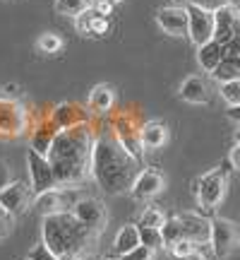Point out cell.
<instances>
[{
  "label": "cell",
  "mask_w": 240,
  "mask_h": 260,
  "mask_svg": "<svg viewBox=\"0 0 240 260\" xmlns=\"http://www.w3.org/2000/svg\"><path fill=\"white\" fill-rule=\"evenodd\" d=\"M12 224H15V219L10 217L3 207H0V241H5L10 236V232H12Z\"/></svg>",
  "instance_id": "cell-35"
},
{
  "label": "cell",
  "mask_w": 240,
  "mask_h": 260,
  "mask_svg": "<svg viewBox=\"0 0 240 260\" xmlns=\"http://www.w3.org/2000/svg\"><path fill=\"white\" fill-rule=\"evenodd\" d=\"M34 190L27 181H12L8 188L0 190V207L12 217L17 219L19 214H24L29 210V205H34Z\"/></svg>",
  "instance_id": "cell-9"
},
{
  "label": "cell",
  "mask_w": 240,
  "mask_h": 260,
  "mask_svg": "<svg viewBox=\"0 0 240 260\" xmlns=\"http://www.w3.org/2000/svg\"><path fill=\"white\" fill-rule=\"evenodd\" d=\"M156 24L164 34H168V37H187V27H190L187 10L176 8V5L158 8L156 10Z\"/></svg>",
  "instance_id": "cell-14"
},
{
  "label": "cell",
  "mask_w": 240,
  "mask_h": 260,
  "mask_svg": "<svg viewBox=\"0 0 240 260\" xmlns=\"http://www.w3.org/2000/svg\"><path fill=\"white\" fill-rule=\"evenodd\" d=\"M178 219H180V226H183V239L197 243V246L209 243V239H212V219L194 212L178 214Z\"/></svg>",
  "instance_id": "cell-15"
},
{
  "label": "cell",
  "mask_w": 240,
  "mask_h": 260,
  "mask_svg": "<svg viewBox=\"0 0 240 260\" xmlns=\"http://www.w3.org/2000/svg\"><path fill=\"white\" fill-rule=\"evenodd\" d=\"M226 116H228L231 121L240 123V104H238V106H228V111H226Z\"/></svg>",
  "instance_id": "cell-39"
},
{
  "label": "cell",
  "mask_w": 240,
  "mask_h": 260,
  "mask_svg": "<svg viewBox=\"0 0 240 260\" xmlns=\"http://www.w3.org/2000/svg\"><path fill=\"white\" fill-rule=\"evenodd\" d=\"M96 239L99 236H94L72 212L48 214V217H44V224H41V241L56 255L72 253V255L82 258V253L89 251L92 243H96Z\"/></svg>",
  "instance_id": "cell-3"
},
{
  "label": "cell",
  "mask_w": 240,
  "mask_h": 260,
  "mask_svg": "<svg viewBox=\"0 0 240 260\" xmlns=\"http://www.w3.org/2000/svg\"><path fill=\"white\" fill-rule=\"evenodd\" d=\"M164 222H166V214H164V210H158V207H154V205H149V207H144V210H142V214H139V224H137V226L161 229V226H164Z\"/></svg>",
  "instance_id": "cell-29"
},
{
  "label": "cell",
  "mask_w": 240,
  "mask_h": 260,
  "mask_svg": "<svg viewBox=\"0 0 240 260\" xmlns=\"http://www.w3.org/2000/svg\"><path fill=\"white\" fill-rule=\"evenodd\" d=\"M24 260H29V258H24Z\"/></svg>",
  "instance_id": "cell-48"
},
{
  "label": "cell",
  "mask_w": 240,
  "mask_h": 260,
  "mask_svg": "<svg viewBox=\"0 0 240 260\" xmlns=\"http://www.w3.org/2000/svg\"><path fill=\"white\" fill-rule=\"evenodd\" d=\"M214 80L219 82H231V80H238L240 77V58L238 56H223V60L216 65L214 70Z\"/></svg>",
  "instance_id": "cell-25"
},
{
  "label": "cell",
  "mask_w": 240,
  "mask_h": 260,
  "mask_svg": "<svg viewBox=\"0 0 240 260\" xmlns=\"http://www.w3.org/2000/svg\"><path fill=\"white\" fill-rule=\"evenodd\" d=\"M209 246H212L214 255L219 260L228 258L240 246V232H238V226H235V222L223 219V217L212 219V239H209Z\"/></svg>",
  "instance_id": "cell-8"
},
{
  "label": "cell",
  "mask_w": 240,
  "mask_h": 260,
  "mask_svg": "<svg viewBox=\"0 0 240 260\" xmlns=\"http://www.w3.org/2000/svg\"><path fill=\"white\" fill-rule=\"evenodd\" d=\"M219 94H221V99L228 106H238L240 104V77L238 80H231V82H223L219 87Z\"/></svg>",
  "instance_id": "cell-30"
},
{
  "label": "cell",
  "mask_w": 240,
  "mask_h": 260,
  "mask_svg": "<svg viewBox=\"0 0 240 260\" xmlns=\"http://www.w3.org/2000/svg\"><path fill=\"white\" fill-rule=\"evenodd\" d=\"M139 239H142V243H144V246L154 248V251L164 246V239H161V229H149V226H139Z\"/></svg>",
  "instance_id": "cell-31"
},
{
  "label": "cell",
  "mask_w": 240,
  "mask_h": 260,
  "mask_svg": "<svg viewBox=\"0 0 240 260\" xmlns=\"http://www.w3.org/2000/svg\"><path fill=\"white\" fill-rule=\"evenodd\" d=\"M235 37H240V10H238V19H235Z\"/></svg>",
  "instance_id": "cell-42"
},
{
  "label": "cell",
  "mask_w": 240,
  "mask_h": 260,
  "mask_svg": "<svg viewBox=\"0 0 240 260\" xmlns=\"http://www.w3.org/2000/svg\"><path fill=\"white\" fill-rule=\"evenodd\" d=\"M185 260H207V258H204V255H202V253H199V251H194L192 255H187V258H185Z\"/></svg>",
  "instance_id": "cell-41"
},
{
  "label": "cell",
  "mask_w": 240,
  "mask_h": 260,
  "mask_svg": "<svg viewBox=\"0 0 240 260\" xmlns=\"http://www.w3.org/2000/svg\"><path fill=\"white\" fill-rule=\"evenodd\" d=\"M27 169H29V186H31L34 195L58 188L53 167H51V161H48L44 154H38V152H34V149H29L27 152Z\"/></svg>",
  "instance_id": "cell-10"
},
{
  "label": "cell",
  "mask_w": 240,
  "mask_h": 260,
  "mask_svg": "<svg viewBox=\"0 0 240 260\" xmlns=\"http://www.w3.org/2000/svg\"><path fill=\"white\" fill-rule=\"evenodd\" d=\"M233 138H235V145H240V128L235 130V135H233Z\"/></svg>",
  "instance_id": "cell-44"
},
{
  "label": "cell",
  "mask_w": 240,
  "mask_h": 260,
  "mask_svg": "<svg viewBox=\"0 0 240 260\" xmlns=\"http://www.w3.org/2000/svg\"><path fill=\"white\" fill-rule=\"evenodd\" d=\"M56 133H58L56 123H53V125H41V128H36L34 130V135H31V149L38 152V154H44V157H48V149H51V145H53Z\"/></svg>",
  "instance_id": "cell-24"
},
{
  "label": "cell",
  "mask_w": 240,
  "mask_h": 260,
  "mask_svg": "<svg viewBox=\"0 0 240 260\" xmlns=\"http://www.w3.org/2000/svg\"><path fill=\"white\" fill-rule=\"evenodd\" d=\"M154 258H156V251L144 246V243H139L137 248H132L130 253L120 255V260H154Z\"/></svg>",
  "instance_id": "cell-33"
},
{
  "label": "cell",
  "mask_w": 240,
  "mask_h": 260,
  "mask_svg": "<svg viewBox=\"0 0 240 260\" xmlns=\"http://www.w3.org/2000/svg\"><path fill=\"white\" fill-rule=\"evenodd\" d=\"M29 116L19 99L0 94V140H12L27 133Z\"/></svg>",
  "instance_id": "cell-5"
},
{
  "label": "cell",
  "mask_w": 240,
  "mask_h": 260,
  "mask_svg": "<svg viewBox=\"0 0 240 260\" xmlns=\"http://www.w3.org/2000/svg\"><path fill=\"white\" fill-rule=\"evenodd\" d=\"M161 239H164V248H171L176 241L183 239V226H180V219L176 217H166V222L161 226Z\"/></svg>",
  "instance_id": "cell-27"
},
{
  "label": "cell",
  "mask_w": 240,
  "mask_h": 260,
  "mask_svg": "<svg viewBox=\"0 0 240 260\" xmlns=\"http://www.w3.org/2000/svg\"><path fill=\"white\" fill-rule=\"evenodd\" d=\"M94 140L96 135L92 133L87 121L70 128H58L46 157L53 167L58 186L82 188L92 178Z\"/></svg>",
  "instance_id": "cell-1"
},
{
  "label": "cell",
  "mask_w": 240,
  "mask_h": 260,
  "mask_svg": "<svg viewBox=\"0 0 240 260\" xmlns=\"http://www.w3.org/2000/svg\"><path fill=\"white\" fill-rule=\"evenodd\" d=\"M197 5L209 10V12H216V10L226 8V5H233V0H197Z\"/></svg>",
  "instance_id": "cell-36"
},
{
  "label": "cell",
  "mask_w": 240,
  "mask_h": 260,
  "mask_svg": "<svg viewBox=\"0 0 240 260\" xmlns=\"http://www.w3.org/2000/svg\"><path fill=\"white\" fill-rule=\"evenodd\" d=\"M238 58H240V51H238Z\"/></svg>",
  "instance_id": "cell-47"
},
{
  "label": "cell",
  "mask_w": 240,
  "mask_h": 260,
  "mask_svg": "<svg viewBox=\"0 0 240 260\" xmlns=\"http://www.w3.org/2000/svg\"><path fill=\"white\" fill-rule=\"evenodd\" d=\"M164 188H166V176L158 169H142L137 174V178H135L132 188H130V193H132L135 200L147 203L151 198H156Z\"/></svg>",
  "instance_id": "cell-13"
},
{
  "label": "cell",
  "mask_w": 240,
  "mask_h": 260,
  "mask_svg": "<svg viewBox=\"0 0 240 260\" xmlns=\"http://www.w3.org/2000/svg\"><path fill=\"white\" fill-rule=\"evenodd\" d=\"M92 5H94L92 0H56L53 3V8H56V12L60 17H72V19H77Z\"/></svg>",
  "instance_id": "cell-26"
},
{
  "label": "cell",
  "mask_w": 240,
  "mask_h": 260,
  "mask_svg": "<svg viewBox=\"0 0 240 260\" xmlns=\"http://www.w3.org/2000/svg\"><path fill=\"white\" fill-rule=\"evenodd\" d=\"M115 104V92H113L111 84H96L92 92H89V109L94 113H106L113 109Z\"/></svg>",
  "instance_id": "cell-22"
},
{
  "label": "cell",
  "mask_w": 240,
  "mask_h": 260,
  "mask_svg": "<svg viewBox=\"0 0 240 260\" xmlns=\"http://www.w3.org/2000/svg\"><path fill=\"white\" fill-rule=\"evenodd\" d=\"M185 3H197V0H185Z\"/></svg>",
  "instance_id": "cell-46"
},
{
  "label": "cell",
  "mask_w": 240,
  "mask_h": 260,
  "mask_svg": "<svg viewBox=\"0 0 240 260\" xmlns=\"http://www.w3.org/2000/svg\"><path fill=\"white\" fill-rule=\"evenodd\" d=\"M36 48L41 53H48V56H53V53H60L65 48V41L60 34H53V31H44L41 37L36 39Z\"/></svg>",
  "instance_id": "cell-28"
},
{
  "label": "cell",
  "mask_w": 240,
  "mask_h": 260,
  "mask_svg": "<svg viewBox=\"0 0 240 260\" xmlns=\"http://www.w3.org/2000/svg\"><path fill=\"white\" fill-rule=\"evenodd\" d=\"M103 3H108V5H111V8H115V5H120V3H123V0H103Z\"/></svg>",
  "instance_id": "cell-43"
},
{
  "label": "cell",
  "mask_w": 240,
  "mask_h": 260,
  "mask_svg": "<svg viewBox=\"0 0 240 260\" xmlns=\"http://www.w3.org/2000/svg\"><path fill=\"white\" fill-rule=\"evenodd\" d=\"M178 96L185 104H194V106H204V104L212 102V87L209 82L199 77V75H190L185 77L180 87H178Z\"/></svg>",
  "instance_id": "cell-16"
},
{
  "label": "cell",
  "mask_w": 240,
  "mask_h": 260,
  "mask_svg": "<svg viewBox=\"0 0 240 260\" xmlns=\"http://www.w3.org/2000/svg\"><path fill=\"white\" fill-rule=\"evenodd\" d=\"M74 27H77V31L82 37H106L111 31V19L99 15L92 5L87 12H82L79 17L74 19Z\"/></svg>",
  "instance_id": "cell-17"
},
{
  "label": "cell",
  "mask_w": 240,
  "mask_h": 260,
  "mask_svg": "<svg viewBox=\"0 0 240 260\" xmlns=\"http://www.w3.org/2000/svg\"><path fill=\"white\" fill-rule=\"evenodd\" d=\"M101 260H120V258H101Z\"/></svg>",
  "instance_id": "cell-45"
},
{
  "label": "cell",
  "mask_w": 240,
  "mask_h": 260,
  "mask_svg": "<svg viewBox=\"0 0 240 260\" xmlns=\"http://www.w3.org/2000/svg\"><path fill=\"white\" fill-rule=\"evenodd\" d=\"M235 19H238V8L226 5V8L214 12V41L228 44L235 37Z\"/></svg>",
  "instance_id": "cell-18"
},
{
  "label": "cell",
  "mask_w": 240,
  "mask_h": 260,
  "mask_svg": "<svg viewBox=\"0 0 240 260\" xmlns=\"http://www.w3.org/2000/svg\"><path fill=\"white\" fill-rule=\"evenodd\" d=\"M113 135L132 157L137 161H142V152H144V147H142V125H137L130 116L120 113L113 121Z\"/></svg>",
  "instance_id": "cell-12"
},
{
  "label": "cell",
  "mask_w": 240,
  "mask_h": 260,
  "mask_svg": "<svg viewBox=\"0 0 240 260\" xmlns=\"http://www.w3.org/2000/svg\"><path fill=\"white\" fill-rule=\"evenodd\" d=\"M72 214L94 236H101L106 224H108V207L99 198H92V195H82L77 200V205L72 207Z\"/></svg>",
  "instance_id": "cell-7"
},
{
  "label": "cell",
  "mask_w": 240,
  "mask_h": 260,
  "mask_svg": "<svg viewBox=\"0 0 240 260\" xmlns=\"http://www.w3.org/2000/svg\"><path fill=\"white\" fill-rule=\"evenodd\" d=\"M185 10H187V19H190V27H187L190 41L197 48L204 46L207 41H212L214 39V12L199 8L197 3H187Z\"/></svg>",
  "instance_id": "cell-11"
},
{
  "label": "cell",
  "mask_w": 240,
  "mask_h": 260,
  "mask_svg": "<svg viewBox=\"0 0 240 260\" xmlns=\"http://www.w3.org/2000/svg\"><path fill=\"white\" fill-rule=\"evenodd\" d=\"M79 190H82V188L58 186V188H53V190L38 193L36 198H34V210L41 212L44 217L58 214V212H72V207L77 205V200L82 198Z\"/></svg>",
  "instance_id": "cell-6"
},
{
  "label": "cell",
  "mask_w": 240,
  "mask_h": 260,
  "mask_svg": "<svg viewBox=\"0 0 240 260\" xmlns=\"http://www.w3.org/2000/svg\"><path fill=\"white\" fill-rule=\"evenodd\" d=\"M87 118L79 116V109L74 104H58L56 111H53V123L58 128H70V125H77V123H84Z\"/></svg>",
  "instance_id": "cell-23"
},
{
  "label": "cell",
  "mask_w": 240,
  "mask_h": 260,
  "mask_svg": "<svg viewBox=\"0 0 240 260\" xmlns=\"http://www.w3.org/2000/svg\"><path fill=\"white\" fill-rule=\"evenodd\" d=\"M29 260H58V255L51 248H48L44 241H38V243H34V248L29 251V255H27Z\"/></svg>",
  "instance_id": "cell-34"
},
{
  "label": "cell",
  "mask_w": 240,
  "mask_h": 260,
  "mask_svg": "<svg viewBox=\"0 0 240 260\" xmlns=\"http://www.w3.org/2000/svg\"><path fill=\"white\" fill-rule=\"evenodd\" d=\"M197 251V243L187 241V239H180V241H176L173 246H171V255L178 260H185L187 255H192V253Z\"/></svg>",
  "instance_id": "cell-32"
},
{
  "label": "cell",
  "mask_w": 240,
  "mask_h": 260,
  "mask_svg": "<svg viewBox=\"0 0 240 260\" xmlns=\"http://www.w3.org/2000/svg\"><path fill=\"white\" fill-rule=\"evenodd\" d=\"M139 174V161L120 145L113 133H101L94 140L92 178L108 195L130 193Z\"/></svg>",
  "instance_id": "cell-2"
},
{
  "label": "cell",
  "mask_w": 240,
  "mask_h": 260,
  "mask_svg": "<svg viewBox=\"0 0 240 260\" xmlns=\"http://www.w3.org/2000/svg\"><path fill=\"white\" fill-rule=\"evenodd\" d=\"M139 243H142V239H139V226L137 224H123L118 229V234H115V239H113V251L120 255H125V253H130L132 248H137Z\"/></svg>",
  "instance_id": "cell-20"
},
{
  "label": "cell",
  "mask_w": 240,
  "mask_h": 260,
  "mask_svg": "<svg viewBox=\"0 0 240 260\" xmlns=\"http://www.w3.org/2000/svg\"><path fill=\"white\" fill-rule=\"evenodd\" d=\"M58 260H82L79 255H72V253H65V255H58Z\"/></svg>",
  "instance_id": "cell-40"
},
{
  "label": "cell",
  "mask_w": 240,
  "mask_h": 260,
  "mask_svg": "<svg viewBox=\"0 0 240 260\" xmlns=\"http://www.w3.org/2000/svg\"><path fill=\"white\" fill-rule=\"evenodd\" d=\"M226 190H228V176H226V171L221 167L202 174L194 183V198H197L199 210L202 212H214L223 203Z\"/></svg>",
  "instance_id": "cell-4"
},
{
  "label": "cell",
  "mask_w": 240,
  "mask_h": 260,
  "mask_svg": "<svg viewBox=\"0 0 240 260\" xmlns=\"http://www.w3.org/2000/svg\"><path fill=\"white\" fill-rule=\"evenodd\" d=\"M228 159H231L233 169H238V171H240V145H233V147H231V154H228Z\"/></svg>",
  "instance_id": "cell-38"
},
{
  "label": "cell",
  "mask_w": 240,
  "mask_h": 260,
  "mask_svg": "<svg viewBox=\"0 0 240 260\" xmlns=\"http://www.w3.org/2000/svg\"><path fill=\"white\" fill-rule=\"evenodd\" d=\"M223 56H226V48H223V44H219V41H207L204 46L197 48V63H199V68L202 70H207V73H214L216 70V65L223 60Z\"/></svg>",
  "instance_id": "cell-19"
},
{
  "label": "cell",
  "mask_w": 240,
  "mask_h": 260,
  "mask_svg": "<svg viewBox=\"0 0 240 260\" xmlns=\"http://www.w3.org/2000/svg\"><path fill=\"white\" fill-rule=\"evenodd\" d=\"M168 142V128L158 121H149L142 125V147L161 149Z\"/></svg>",
  "instance_id": "cell-21"
},
{
  "label": "cell",
  "mask_w": 240,
  "mask_h": 260,
  "mask_svg": "<svg viewBox=\"0 0 240 260\" xmlns=\"http://www.w3.org/2000/svg\"><path fill=\"white\" fill-rule=\"evenodd\" d=\"M12 181H15V178H12V171H10L8 161H3V159H0V190H3V188H8Z\"/></svg>",
  "instance_id": "cell-37"
}]
</instances>
